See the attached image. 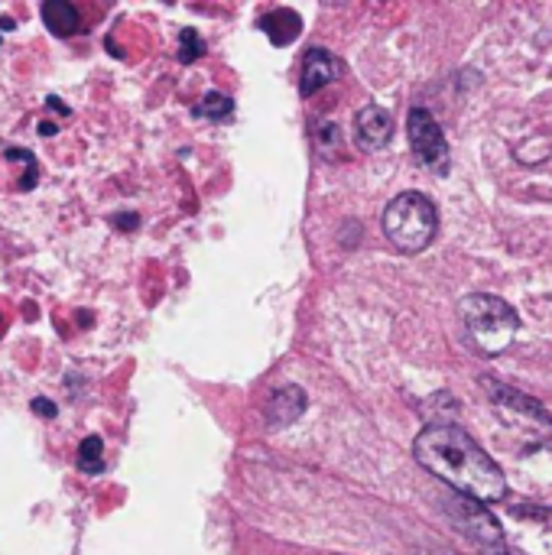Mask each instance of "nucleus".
Returning a JSON list of instances; mask_svg holds the SVG:
<instances>
[{"label":"nucleus","instance_id":"0eeeda50","mask_svg":"<svg viewBox=\"0 0 552 555\" xmlns=\"http://www.w3.org/2000/svg\"><path fill=\"white\" fill-rule=\"evenodd\" d=\"M446 511H449L452 524H455V527H459L472 543H478V546H485V550H491V553H501V550L508 546L501 524L485 511V504H478V501H468V498L455 494V498L446 504Z\"/></svg>","mask_w":552,"mask_h":555},{"label":"nucleus","instance_id":"dca6fc26","mask_svg":"<svg viewBox=\"0 0 552 555\" xmlns=\"http://www.w3.org/2000/svg\"><path fill=\"white\" fill-rule=\"evenodd\" d=\"M3 156H7L10 163H23V166H26V176H23L20 189H33V185H36V179H39V166H36L33 153H29V150H20V146H7V150H3Z\"/></svg>","mask_w":552,"mask_h":555},{"label":"nucleus","instance_id":"7ed1b4c3","mask_svg":"<svg viewBox=\"0 0 552 555\" xmlns=\"http://www.w3.org/2000/svg\"><path fill=\"white\" fill-rule=\"evenodd\" d=\"M439 231V211L423 192L397 195L384 211V234L403 254H423Z\"/></svg>","mask_w":552,"mask_h":555},{"label":"nucleus","instance_id":"20e7f679","mask_svg":"<svg viewBox=\"0 0 552 555\" xmlns=\"http://www.w3.org/2000/svg\"><path fill=\"white\" fill-rule=\"evenodd\" d=\"M482 387L488 390L491 403L498 406L501 420L508 426H514L527 442H534L537 449H550L552 452V416L543 403H537L534 397L508 387V384H498L491 377L482 380Z\"/></svg>","mask_w":552,"mask_h":555},{"label":"nucleus","instance_id":"4468645a","mask_svg":"<svg viewBox=\"0 0 552 555\" xmlns=\"http://www.w3.org/2000/svg\"><path fill=\"white\" fill-rule=\"evenodd\" d=\"M101 455H104V442H101L98 436H88V439L81 442V449H78V468H81L85 475H98V472L104 468Z\"/></svg>","mask_w":552,"mask_h":555},{"label":"nucleus","instance_id":"a211bd4d","mask_svg":"<svg viewBox=\"0 0 552 555\" xmlns=\"http://www.w3.org/2000/svg\"><path fill=\"white\" fill-rule=\"evenodd\" d=\"M29 406H33V413H39L42 420H52V416H55V403H49V400H42V397H36Z\"/></svg>","mask_w":552,"mask_h":555},{"label":"nucleus","instance_id":"39448f33","mask_svg":"<svg viewBox=\"0 0 552 555\" xmlns=\"http://www.w3.org/2000/svg\"><path fill=\"white\" fill-rule=\"evenodd\" d=\"M407 137L413 146V156L420 159V166H426L436 176L449 172V140L439 127V120L426 111V107H413L407 117Z\"/></svg>","mask_w":552,"mask_h":555},{"label":"nucleus","instance_id":"6e6552de","mask_svg":"<svg viewBox=\"0 0 552 555\" xmlns=\"http://www.w3.org/2000/svg\"><path fill=\"white\" fill-rule=\"evenodd\" d=\"M394 137V114L381 104H364L355 114V143L361 153H377Z\"/></svg>","mask_w":552,"mask_h":555},{"label":"nucleus","instance_id":"f8f14e48","mask_svg":"<svg viewBox=\"0 0 552 555\" xmlns=\"http://www.w3.org/2000/svg\"><path fill=\"white\" fill-rule=\"evenodd\" d=\"M42 23H46L49 33H55V36H72V33L81 29L78 7L68 3V0H46V3H42Z\"/></svg>","mask_w":552,"mask_h":555},{"label":"nucleus","instance_id":"f03ea898","mask_svg":"<svg viewBox=\"0 0 552 555\" xmlns=\"http://www.w3.org/2000/svg\"><path fill=\"white\" fill-rule=\"evenodd\" d=\"M459 312H462V322H465V332L472 338V345L488 354V358H498L504 354L517 332H521V315L511 302L498 299V296H488V293H472L459 302Z\"/></svg>","mask_w":552,"mask_h":555},{"label":"nucleus","instance_id":"423d86ee","mask_svg":"<svg viewBox=\"0 0 552 555\" xmlns=\"http://www.w3.org/2000/svg\"><path fill=\"white\" fill-rule=\"evenodd\" d=\"M508 533L524 555H552V507L514 504L508 511Z\"/></svg>","mask_w":552,"mask_h":555},{"label":"nucleus","instance_id":"ddd939ff","mask_svg":"<svg viewBox=\"0 0 552 555\" xmlns=\"http://www.w3.org/2000/svg\"><path fill=\"white\" fill-rule=\"evenodd\" d=\"M234 114V101L228 94H205L198 104H195V117H205V120H228Z\"/></svg>","mask_w":552,"mask_h":555},{"label":"nucleus","instance_id":"2eb2a0df","mask_svg":"<svg viewBox=\"0 0 552 555\" xmlns=\"http://www.w3.org/2000/svg\"><path fill=\"white\" fill-rule=\"evenodd\" d=\"M316 150L325 156V159H335L342 153V130L335 124H322L316 130Z\"/></svg>","mask_w":552,"mask_h":555},{"label":"nucleus","instance_id":"1a4fd4ad","mask_svg":"<svg viewBox=\"0 0 552 555\" xmlns=\"http://www.w3.org/2000/svg\"><path fill=\"white\" fill-rule=\"evenodd\" d=\"M342 75V62L322 49V46H312L303 59V75H299V94L303 98H312L316 91H322L325 85H332L335 78Z\"/></svg>","mask_w":552,"mask_h":555},{"label":"nucleus","instance_id":"9d476101","mask_svg":"<svg viewBox=\"0 0 552 555\" xmlns=\"http://www.w3.org/2000/svg\"><path fill=\"white\" fill-rule=\"evenodd\" d=\"M306 393L299 387H280L273 390L270 403H267V423L270 426H293L303 413H306Z\"/></svg>","mask_w":552,"mask_h":555},{"label":"nucleus","instance_id":"f3484780","mask_svg":"<svg viewBox=\"0 0 552 555\" xmlns=\"http://www.w3.org/2000/svg\"><path fill=\"white\" fill-rule=\"evenodd\" d=\"M202 52H205L202 36H198L195 29H185V33H182V39H179V59H182V62H195Z\"/></svg>","mask_w":552,"mask_h":555},{"label":"nucleus","instance_id":"6ab92c4d","mask_svg":"<svg viewBox=\"0 0 552 555\" xmlns=\"http://www.w3.org/2000/svg\"><path fill=\"white\" fill-rule=\"evenodd\" d=\"M117 228H137V215H114Z\"/></svg>","mask_w":552,"mask_h":555},{"label":"nucleus","instance_id":"9b49d317","mask_svg":"<svg viewBox=\"0 0 552 555\" xmlns=\"http://www.w3.org/2000/svg\"><path fill=\"white\" fill-rule=\"evenodd\" d=\"M260 29L267 33V39H270L273 46H290V42H296V39H299V33H303V20H299V13H296V10L277 7V10H270V13L260 20Z\"/></svg>","mask_w":552,"mask_h":555},{"label":"nucleus","instance_id":"f257e3e1","mask_svg":"<svg viewBox=\"0 0 552 555\" xmlns=\"http://www.w3.org/2000/svg\"><path fill=\"white\" fill-rule=\"evenodd\" d=\"M413 455L433 478L446 481L455 494L468 501L498 504L508 498V478L498 462L465 429L452 423L426 426L413 442Z\"/></svg>","mask_w":552,"mask_h":555}]
</instances>
